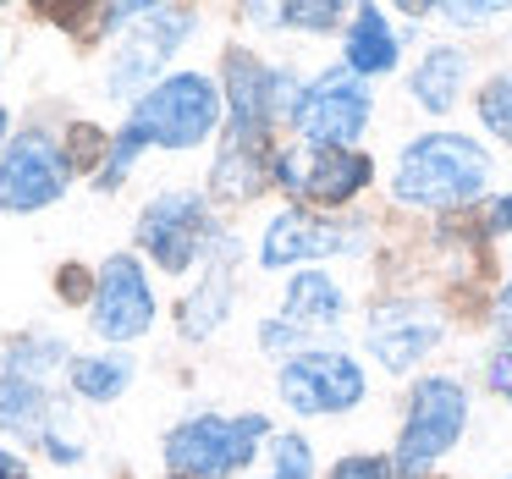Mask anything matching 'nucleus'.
<instances>
[{"label":"nucleus","mask_w":512,"mask_h":479,"mask_svg":"<svg viewBox=\"0 0 512 479\" xmlns=\"http://www.w3.org/2000/svg\"><path fill=\"white\" fill-rule=\"evenodd\" d=\"M490 160L479 144L457 133H430L402 149L397 160V199L408 204H463L485 188Z\"/></svg>","instance_id":"f257e3e1"},{"label":"nucleus","mask_w":512,"mask_h":479,"mask_svg":"<svg viewBox=\"0 0 512 479\" xmlns=\"http://www.w3.org/2000/svg\"><path fill=\"white\" fill-rule=\"evenodd\" d=\"M215 122H221V94L199 72H182V78L149 89L133 111V133L144 144H166V149H188L199 138H210Z\"/></svg>","instance_id":"f03ea898"},{"label":"nucleus","mask_w":512,"mask_h":479,"mask_svg":"<svg viewBox=\"0 0 512 479\" xmlns=\"http://www.w3.org/2000/svg\"><path fill=\"white\" fill-rule=\"evenodd\" d=\"M265 435V419L248 413V419H193L182 430H171L166 441V463L188 479H221L237 463L254 457V441Z\"/></svg>","instance_id":"7ed1b4c3"},{"label":"nucleus","mask_w":512,"mask_h":479,"mask_svg":"<svg viewBox=\"0 0 512 479\" xmlns=\"http://www.w3.org/2000/svg\"><path fill=\"white\" fill-rule=\"evenodd\" d=\"M463 419H468L463 386H457V380H424V386L413 391L408 424H402V452H397L402 479H419L424 468L463 435Z\"/></svg>","instance_id":"20e7f679"},{"label":"nucleus","mask_w":512,"mask_h":479,"mask_svg":"<svg viewBox=\"0 0 512 479\" xmlns=\"http://www.w3.org/2000/svg\"><path fill=\"white\" fill-rule=\"evenodd\" d=\"M292 122H298L303 138H309V149H347L369 122V94L358 89L353 78H336L331 72V78H320L298 100Z\"/></svg>","instance_id":"39448f33"},{"label":"nucleus","mask_w":512,"mask_h":479,"mask_svg":"<svg viewBox=\"0 0 512 479\" xmlns=\"http://www.w3.org/2000/svg\"><path fill=\"white\" fill-rule=\"evenodd\" d=\"M281 397L298 413H342L364 397V369L342 353H298L281 369Z\"/></svg>","instance_id":"423d86ee"},{"label":"nucleus","mask_w":512,"mask_h":479,"mask_svg":"<svg viewBox=\"0 0 512 479\" xmlns=\"http://www.w3.org/2000/svg\"><path fill=\"white\" fill-rule=\"evenodd\" d=\"M155 320V298H149V281L133 259H111L100 270V292H94V331L111 336V342H127V336L149 331Z\"/></svg>","instance_id":"0eeeda50"},{"label":"nucleus","mask_w":512,"mask_h":479,"mask_svg":"<svg viewBox=\"0 0 512 479\" xmlns=\"http://www.w3.org/2000/svg\"><path fill=\"white\" fill-rule=\"evenodd\" d=\"M281 177H287V188L303 193V199L342 204L369 182V160L353 155V149H298V155L281 160Z\"/></svg>","instance_id":"6e6552de"},{"label":"nucleus","mask_w":512,"mask_h":479,"mask_svg":"<svg viewBox=\"0 0 512 479\" xmlns=\"http://www.w3.org/2000/svg\"><path fill=\"white\" fill-rule=\"evenodd\" d=\"M144 248L160 259L166 270H188L193 248L204 243V204L193 193H166L144 210V226H138Z\"/></svg>","instance_id":"1a4fd4ad"},{"label":"nucleus","mask_w":512,"mask_h":479,"mask_svg":"<svg viewBox=\"0 0 512 479\" xmlns=\"http://www.w3.org/2000/svg\"><path fill=\"white\" fill-rule=\"evenodd\" d=\"M61 188H67V160L45 138H23L0 166V204L6 210H39V204L61 199Z\"/></svg>","instance_id":"9d476101"},{"label":"nucleus","mask_w":512,"mask_h":479,"mask_svg":"<svg viewBox=\"0 0 512 479\" xmlns=\"http://www.w3.org/2000/svg\"><path fill=\"white\" fill-rule=\"evenodd\" d=\"M336 248H353V237L336 232L331 221H320V215H303V210H287L270 221L265 232V248H259V259H265L270 270L281 265H298V259H320V254H336Z\"/></svg>","instance_id":"9b49d317"},{"label":"nucleus","mask_w":512,"mask_h":479,"mask_svg":"<svg viewBox=\"0 0 512 479\" xmlns=\"http://www.w3.org/2000/svg\"><path fill=\"white\" fill-rule=\"evenodd\" d=\"M435 336H441V320L430 309H413V303L375 309V320H369V347L391 369H408L413 358H424V347H435Z\"/></svg>","instance_id":"f8f14e48"},{"label":"nucleus","mask_w":512,"mask_h":479,"mask_svg":"<svg viewBox=\"0 0 512 479\" xmlns=\"http://www.w3.org/2000/svg\"><path fill=\"white\" fill-rule=\"evenodd\" d=\"M188 28L193 23L182 12H155V6L138 12V34L127 39V50H122V61H116V78L111 83H116V89H138V83H144L149 72L171 56V45H177Z\"/></svg>","instance_id":"ddd939ff"},{"label":"nucleus","mask_w":512,"mask_h":479,"mask_svg":"<svg viewBox=\"0 0 512 479\" xmlns=\"http://www.w3.org/2000/svg\"><path fill=\"white\" fill-rule=\"evenodd\" d=\"M226 78H232V111H237V138L248 144V133H259L276 105V94L287 89V78H270L254 56H232L226 61Z\"/></svg>","instance_id":"4468645a"},{"label":"nucleus","mask_w":512,"mask_h":479,"mask_svg":"<svg viewBox=\"0 0 512 479\" xmlns=\"http://www.w3.org/2000/svg\"><path fill=\"white\" fill-rule=\"evenodd\" d=\"M336 320H342V292H336V281L320 276V270H303V276L287 287V325H292V336H298V331H331Z\"/></svg>","instance_id":"2eb2a0df"},{"label":"nucleus","mask_w":512,"mask_h":479,"mask_svg":"<svg viewBox=\"0 0 512 479\" xmlns=\"http://www.w3.org/2000/svg\"><path fill=\"white\" fill-rule=\"evenodd\" d=\"M347 67H353V72H386V67H397V39H391L386 23H380L375 6H364V12L353 17V34H347Z\"/></svg>","instance_id":"dca6fc26"},{"label":"nucleus","mask_w":512,"mask_h":479,"mask_svg":"<svg viewBox=\"0 0 512 479\" xmlns=\"http://www.w3.org/2000/svg\"><path fill=\"white\" fill-rule=\"evenodd\" d=\"M0 430L23 435V441H34L45 430V391L34 380H23V375L0 380Z\"/></svg>","instance_id":"f3484780"},{"label":"nucleus","mask_w":512,"mask_h":479,"mask_svg":"<svg viewBox=\"0 0 512 479\" xmlns=\"http://www.w3.org/2000/svg\"><path fill=\"white\" fill-rule=\"evenodd\" d=\"M463 72H468L463 50H430L424 67H419V78H413V94H419L430 111H446L452 94H457V83H463Z\"/></svg>","instance_id":"a211bd4d"},{"label":"nucleus","mask_w":512,"mask_h":479,"mask_svg":"<svg viewBox=\"0 0 512 479\" xmlns=\"http://www.w3.org/2000/svg\"><path fill=\"white\" fill-rule=\"evenodd\" d=\"M127 380H133V364H127V358H83V364L72 369V386H78L83 397H116Z\"/></svg>","instance_id":"6ab92c4d"},{"label":"nucleus","mask_w":512,"mask_h":479,"mask_svg":"<svg viewBox=\"0 0 512 479\" xmlns=\"http://www.w3.org/2000/svg\"><path fill=\"white\" fill-rule=\"evenodd\" d=\"M479 116H485L490 133H501L512 144V72H501V78L479 94Z\"/></svg>","instance_id":"aec40b11"},{"label":"nucleus","mask_w":512,"mask_h":479,"mask_svg":"<svg viewBox=\"0 0 512 479\" xmlns=\"http://www.w3.org/2000/svg\"><path fill=\"white\" fill-rule=\"evenodd\" d=\"M221 303H226V281L215 276V287L199 292V298L188 303V320H182V331H188V336H204L215 320H221Z\"/></svg>","instance_id":"412c9836"},{"label":"nucleus","mask_w":512,"mask_h":479,"mask_svg":"<svg viewBox=\"0 0 512 479\" xmlns=\"http://www.w3.org/2000/svg\"><path fill=\"white\" fill-rule=\"evenodd\" d=\"M276 479H314L309 441H298V435H281V441H276Z\"/></svg>","instance_id":"4be33fe9"},{"label":"nucleus","mask_w":512,"mask_h":479,"mask_svg":"<svg viewBox=\"0 0 512 479\" xmlns=\"http://www.w3.org/2000/svg\"><path fill=\"white\" fill-rule=\"evenodd\" d=\"M336 17H342V6H325V0H303V6H287V12H281V23H292V28H331Z\"/></svg>","instance_id":"5701e85b"},{"label":"nucleus","mask_w":512,"mask_h":479,"mask_svg":"<svg viewBox=\"0 0 512 479\" xmlns=\"http://www.w3.org/2000/svg\"><path fill=\"white\" fill-rule=\"evenodd\" d=\"M331 479H391V468L380 463V457H342V463L331 468Z\"/></svg>","instance_id":"b1692460"},{"label":"nucleus","mask_w":512,"mask_h":479,"mask_svg":"<svg viewBox=\"0 0 512 479\" xmlns=\"http://www.w3.org/2000/svg\"><path fill=\"white\" fill-rule=\"evenodd\" d=\"M490 386H496L501 397H512V342L501 347L496 358H490Z\"/></svg>","instance_id":"393cba45"},{"label":"nucleus","mask_w":512,"mask_h":479,"mask_svg":"<svg viewBox=\"0 0 512 479\" xmlns=\"http://www.w3.org/2000/svg\"><path fill=\"white\" fill-rule=\"evenodd\" d=\"M72 138H78V144H72V166H89L94 149H100V133H94V127H78Z\"/></svg>","instance_id":"a878e982"},{"label":"nucleus","mask_w":512,"mask_h":479,"mask_svg":"<svg viewBox=\"0 0 512 479\" xmlns=\"http://www.w3.org/2000/svg\"><path fill=\"white\" fill-rule=\"evenodd\" d=\"M490 226H496V232H512V199L490 204Z\"/></svg>","instance_id":"bb28decb"},{"label":"nucleus","mask_w":512,"mask_h":479,"mask_svg":"<svg viewBox=\"0 0 512 479\" xmlns=\"http://www.w3.org/2000/svg\"><path fill=\"white\" fill-rule=\"evenodd\" d=\"M501 320L512 325V281H507V292H501Z\"/></svg>","instance_id":"cd10ccee"},{"label":"nucleus","mask_w":512,"mask_h":479,"mask_svg":"<svg viewBox=\"0 0 512 479\" xmlns=\"http://www.w3.org/2000/svg\"><path fill=\"white\" fill-rule=\"evenodd\" d=\"M0 479H28L23 468H0Z\"/></svg>","instance_id":"c85d7f7f"},{"label":"nucleus","mask_w":512,"mask_h":479,"mask_svg":"<svg viewBox=\"0 0 512 479\" xmlns=\"http://www.w3.org/2000/svg\"><path fill=\"white\" fill-rule=\"evenodd\" d=\"M0 133H6V116H0Z\"/></svg>","instance_id":"c756f323"}]
</instances>
